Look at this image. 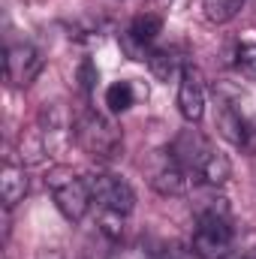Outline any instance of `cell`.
I'll return each mask as SVG.
<instances>
[{
  "instance_id": "6da1fadb",
  "label": "cell",
  "mask_w": 256,
  "mask_h": 259,
  "mask_svg": "<svg viewBox=\"0 0 256 259\" xmlns=\"http://www.w3.org/2000/svg\"><path fill=\"white\" fill-rule=\"evenodd\" d=\"M72 133H75L78 148H81L88 157L103 160V163L115 160V157L121 154V148H124V136H121L118 124H115L109 115L97 112V109H81L78 118H75Z\"/></svg>"
},
{
  "instance_id": "4fadbf2b",
  "label": "cell",
  "mask_w": 256,
  "mask_h": 259,
  "mask_svg": "<svg viewBox=\"0 0 256 259\" xmlns=\"http://www.w3.org/2000/svg\"><path fill=\"white\" fill-rule=\"evenodd\" d=\"M136 103V91H133V84L130 81H115V84H109V91H106V106H109V112H127L130 106Z\"/></svg>"
},
{
  "instance_id": "8fae6325",
  "label": "cell",
  "mask_w": 256,
  "mask_h": 259,
  "mask_svg": "<svg viewBox=\"0 0 256 259\" xmlns=\"http://www.w3.org/2000/svg\"><path fill=\"white\" fill-rule=\"evenodd\" d=\"M148 69L160 78V81H172L175 75L181 78V72H184V64H181V58L175 55V49H151V55H148Z\"/></svg>"
},
{
  "instance_id": "9a60e30c",
  "label": "cell",
  "mask_w": 256,
  "mask_h": 259,
  "mask_svg": "<svg viewBox=\"0 0 256 259\" xmlns=\"http://www.w3.org/2000/svg\"><path fill=\"white\" fill-rule=\"evenodd\" d=\"M160 259H193V250H190V253H184V250H175V247H169V250H166Z\"/></svg>"
},
{
  "instance_id": "ba28073f",
  "label": "cell",
  "mask_w": 256,
  "mask_h": 259,
  "mask_svg": "<svg viewBox=\"0 0 256 259\" xmlns=\"http://www.w3.org/2000/svg\"><path fill=\"white\" fill-rule=\"evenodd\" d=\"M178 160H181V166L190 172V175H199V169H202V163L208 160V154L214 151V145L199 133V130H181L178 136H175V142H172V148H169Z\"/></svg>"
},
{
  "instance_id": "8992f818",
  "label": "cell",
  "mask_w": 256,
  "mask_h": 259,
  "mask_svg": "<svg viewBox=\"0 0 256 259\" xmlns=\"http://www.w3.org/2000/svg\"><path fill=\"white\" fill-rule=\"evenodd\" d=\"M42 55L36 46L30 42H15L6 49V78L15 84V88H27L33 84V78L42 72Z\"/></svg>"
},
{
  "instance_id": "7c38bea8",
  "label": "cell",
  "mask_w": 256,
  "mask_h": 259,
  "mask_svg": "<svg viewBox=\"0 0 256 259\" xmlns=\"http://www.w3.org/2000/svg\"><path fill=\"white\" fill-rule=\"evenodd\" d=\"M244 3L247 0H202V9L211 24H226L244 9Z\"/></svg>"
},
{
  "instance_id": "7a4b0ae2",
  "label": "cell",
  "mask_w": 256,
  "mask_h": 259,
  "mask_svg": "<svg viewBox=\"0 0 256 259\" xmlns=\"http://www.w3.org/2000/svg\"><path fill=\"white\" fill-rule=\"evenodd\" d=\"M208 205L196 211V229H193L190 250L199 259H220L232 247V226L223 199L214 205V199H205Z\"/></svg>"
},
{
  "instance_id": "30bf717a",
  "label": "cell",
  "mask_w": 256,
  "mask_h": 259,
  "mask_svg": "<svg viewBox=\"0 0 256 259\" xmlns=\"http://www.w3.org/2000/svg\"><path fill=\"white\" fill-rule=\"evenodd\" d=\"M0 196H3V208H15L24 196H27V172L24 166L15 163H3L0 169Z\"/></svg>"
},
{
  "instance_id": "9c48e42d",
  "label": "cell",
  "mask_w": 256,
  "mask_h": 259,
  "mask_svg": "<svg viewBox=\"0 0 256 259\" xmlns=\"http://www.w3.org/2000/svg\"><path fill=\"white\" fill-rule=\"evenodd\" d=\"M217 130H220L235 148H253V142H250L253 127L247 124V118H244L232 103H220V112H217Z\"/></svg>"
},
{
  "instance_id": "5b68a950",
  "label": "cell",
  "mask_w": 256,
  "mask_h": 259,
  "mask_svg": "<svg viewBox=\"0 0 256 259\" xmlns=\"http://www.w3.org/2000/svg\"><path fill=\"white\" fill-rule=\"evenodd\" d=\"M88 187H91L94 202H97L103 211H112V214L127 217L130 211L136 208V190L130 187V181H124L121 175L94 172V175H88Z\"/></svg>"
},
{
  "instance_id": "5bb4252c",
  "label": "cell",
  "mask_w": 256,
  "mask_h": 259,
  "mask_svg": "<svg viewBox=\"0 0 256 259\" xmlns=\"http://www.w3.org/2000/svg\"><path fill=\"white\" fill-rule=\"evenodd\" d=\"M235 66L241 69V75L256 81V46H241L235 55Z\"/></svg>"
},
{
  "instance_id": "2e32d148",
  "label": "cell",
  "mask_w": 256,
  "mask_h": 259,
  "mask_svg": "<svg viewBox=\"0 0 256 259\" xmlns=\"http://www.w3.org/2000/svg\"><path fill=\"white\" fill-rule=\"evenodd\" d=\"M220 259H244V256H238V253H226V256H220Z\"/></svg>"
},
{
  "instance_id": "52a82bcc",
  "label": "cell",
  "mask_w": 256,
  "mask_h": 259,
  "mask_svg": "<svg viewBox=\"0 0 256 259\" xmlns=\"http://www.w3.org/2000/svg\"><path fill=\"white\" fill-rule=\"evenodd\" d=\"M178 112L187 124H199L205 115V84L196 66H184L178 78Z\"/></svg>"
},
{
  "instance_id": "277c9868",
  "label": "cell",
  "mask_w": 256,
  "mask_h": 259,
  "mask_svg": "<svg viewBox=\"0 0 256 259\" xmlns=\"http://www.w3.org/2000/svg\"><path fill=\"white\" fill-rule=\"evenodd\" d=\"M148 184L160 196H181L190 187V172L181 166V160L166 148V151H154L148 166H145Z\"/></svg>"
},
{
  "instance_id": "3957f363",
  "label": "cell",
  "mask_w": 256,
  "mask_h": 259,
  "mask_svg": "<svg viewBox=\"0 0 256 259\" xmlns=\"http://www.w3.org/2000/svg\"><path fill=\"white\" fill-rule=\"evenodd\" d=\"M52 184V199H55V208L64 214V220L69 223H81L91 211V187H88V178H78V175H69V172H58L49 178Z\"/></svg>"
}]
</instances>
